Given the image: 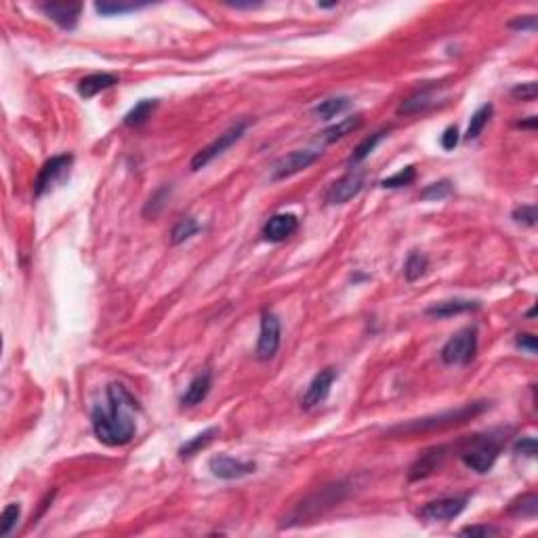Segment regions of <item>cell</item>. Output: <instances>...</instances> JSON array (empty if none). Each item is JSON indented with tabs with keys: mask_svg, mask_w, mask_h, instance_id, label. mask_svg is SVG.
Masks as SVG:
<instances>
[{
	"mask_svg": "<svg viewBox=\"0 0 538 538\" xmlns=\"http://www.w3.org/2000/svg\"><path fill=\"white\" fill-rule=\"evenodd\" d=\"M108 404L106 406H95L91 422H93V431L95 437L106 444V446H124L135 437V420L130 417V410L139 408L137 400L126 391L124 385L112 383L108 385Z\"/></svg>",
	"mask_w": 538,
	"mask_h": 538,
	"instance_id": "1",
	"label": "cell"
},
{
	"mask_svg": "<svg viewBox=\"0 0 538 538\" xmlns=\"http://www.w3.org/2000/svg\"><path fill=\"white\" fill-rule=\"evenodd\" d=\"M488 406H490L488 402H473V404H465L456 410H446L439 415L408 420V422L387 429V435L389 437H408V435H419V433H429V431H442V429H448L454 425H465L471 419L479 417Z\"/></svg>",
	"mask_w": 538,
	"mask_h": 538,
	"instance_id": "2",
	"label": "cell"
},
{
	"mask_svg": "<svg viewBox=\"0 0 538 538\" xmlns=\"http://www.w3.org/2000/svg\"><path fill=\"white\" fill-rule=\"evenodd\" d=\"M347 494V483L339 481V483H330L320 488L318 492L305 496L299 505L284 517L282 528H293V526H303V524H311V520L322 517L326 511H330L335 505H339Z\"/></svg>",
	"mask_w": 538,
	"mask_h": 538,
	"instance_id": "3",
	"label": "cell"
},
{
	"mask_svg": "<svg viewBox=\"0 0 538 538\" xmlns=\"http://www.w3.org/2000/svg\"><path fill=\"white\" fill-rule=\"evenodd\" d=\"M478 354V328L465 326L454 332L442 347V362L448 366H465Z\"/></svg>",
	"mask_w": 538,
	"mask_h": 538,
	"instance_id": "4",
	"label": "cell"
},
{
	"mask_svg": "<svg viewBox=\"0 0 538 538\" xmlns=\"http://www.w3.org/2000/svg\"><path fill=\"white\" fill-rule=\"evenodd\" d=\"M498 454H500V439L486 435V437L469 439V446L461 452V459L471 471L488 473L494 467Z\"/></svg>",
	"mask_w": 538,
	"mask_h": 538,
	"instance_id": "5",
	"label": "cell"
},
{
	"mask_svg": "<svg viewBox=\"0 0 538 538\" xmlns=\"http://www.w3.org/2000/svg\"><path fill=\"white\" fill-rule=\"evenodd\" d=\"M246 133V122H238L236 126H232L230 130H225L223 135H219L213 143H208L206 147H202L189 162L191 171H200L204 167H208L217 156H221L225 150H230L236 141L242 139V135Z\"/></svg>",
	"mask_w": 538,
	"mask_h": 538,
	"instance_id": "6",
	"label": "cell"
},
{
	"mask_svg": "<svg viewBox=\"0 0 538 538\" xmlns=\"http://www.w3.org/2000/svg\"><path fill=\"white\" fill-rule=\"evenodd\" d=\"M72 160H74V158H72L69 154H60V156L49 158V160L43 164V169L38 171V177L34 181V196L40 198V196H45L47 191H51L55 185H60L61 181L69 175Z\"/></svg>",
	"mask_w": 538,
	"mask_h": 538,
	"instance_id": "7",
	"label": "cell"
},
{
	"mask_svg": "<svg viewBox=\"0 0 538 538\" xmlns=\"http://www.w3.org/2000/svg\"><path fill=\"white\" fill-rule=\"evenodd\" d=\"M280 341H282L280 320H278L276 313L265 309L261 313V332H259V341H257V358L261 362L274 358L280 349Z\"/></svg>",
	"mask_w": 538,
	"mask_h": 538,
	"instance_id": "8",
	"label": "cell"
},
{
	"mask_svg": "<svg viewBox=\"0 0 538 538\" xmlns=\"http://www.w3.org/2000/svg\"><path fill=\"white\" fill-rule=\"evenodd\" d=\"M467 507V496H450V498H439L431 500L420 509L419 517L429 524H444L450 520H456Z\"/></svg>",
	"mask_w": 538,
	"mask_h": 538,
	"instance_id": "9",
	"label": "cell"
},
{
	"mask_svg": "<svg viewBox=\"0 0 538 538\" xmlns=\"http://www.w3.org/2000/svg\"><path fill=\"white\" fill-rule=\"evenodd\" d=\"M320 158V152L313 150H295L286 156H282L274 167H271V181H282L297 175L301 171L309 169L315 160Z\"/></svg>",
	"mask_w": 538,
	"mask_h": 538,
	"instance_id": "10",
	"label": "cell"
},
{
	"mask_svg": "<svg viewBox=\"0 0 538 538\" xmlns=\"http://www.w3.org/2000/svg\"><path fill=\"white\" fill-rule=\"evenodd\" d=\"M208 469L215 478L232 481V479L246 478V476L254 473L257 465L250 461H240L234 456H228V454H217L208 461Z\"/></svg>",
	"mask_w": 538,
	"mask_h": 538,
	"instance_id": "11",
	"label": "cell"
},
{
	"mask_svg": "<svg viewBox=\"0 0 538 538\" xmlns=\"http://www.w3.org/2000/svg\"><path fill=\"white\" fill-rule=\"evenodd\" d=\"M335 381H337V370H335V368H324V370H320V372L313 376V381L309 383V387H307V391H305V396H303V400H301L303 410H311V408L320 406V404L328 398L330 387H332Z\"/></svg>",
	"mask_w": 538,
	"mask_h": 538,
	"instance_id": "12",
	"label": "cell"
},
{
	"mask_svg": "<svg viewBox=\"0 0 538 538\" xmlns=\"http://www.w3.org/2000/svg\"><path fill=\"white\" fill-rule=\"evenodd\" d=\"M364 187V173L362 171H352L345 177H341L339 181H335L330 185V189L326 191V204H345L352 198H356Z\"/></svg>",
	"mask_w": 538,
	"mask_h": 538,
	"instance_id": "13",
	"label": "cell"
},
{
	"mask_svg": "<svg viewBox=\"0 0 538 538\" xmlns=\"http://www.w3.org/2000/svg\"><path fill=\"white\" fill-rule=\"evenodd\" d=\"M299 230V219L297 215L293 213H280V215H274L265 221L263 230H261V236L267 240V242H284L286 238H291L295 232Z\"/></svg>",
	"mask_w": 538,
	"mask_h": 538,
	"instance_id": "14",
	"label": "cell"
},
{
	"mask_svg": "<svg viewBox=\"0 0 538 538\" xmlns=\"http://www.w3.org/2000/svg\"><path fill=\"white\" fill-rule=\"evenodd\" d=\"M40 9L51 21H55L63 30H74L82 13V4H67V2H47V4H40Z\"/></svg>",
	"mask_w": 538,
	"mask_h": 538,
	"instance_id": "15",
	"label": "cell"
},
{
	"mask_svg": "<svg viewBox=\"0 0 538 538\" xmlns=\"http://www.w3.org/2000/svg\"><path fill=\"white\" fill-rule=\"evenodd\" d=\"M211 387H213V374H211L208 370L196 374V376L189 381L185 393L181 396V406H183V408H194V406L202 404V402L206 400Z\"/></svg>",
	"mask_w": 538,
	"mask_h": 538,
	"instance_id": "16",
	"label": "cell"
},
{
	"mask_svg": "<svg viewBox=\"0 0 538 538\" xmlns=\"http://www.w3.org/2000/svg\"><path fill=\"white\" fill-rule=\"evenodd\" d=\"M446 452H448V448L439 446V448H431L425 454H420L419 461L410 467V476L408 478L413 479V481H417V479H425L429 478L431 473H435L442 467V463L446 459Z\"/></svg>",
	"mask_w": 538,
	"mask_h": 538,
	"instance_id": "17",
	"label": "cell"
},
{
	"mask_svg": "<svg viewBox=\"0 0 538 538\" xmlns=\"http://www.w3.org/2000/svg\"><path fill=\"white\" fill-rule=\"evenodd\" d=\"M476 309H479V301L448 299V301H439V303H433L431 307H427V311H425V313H427L429 318L444 320V318L461 315V313L476 311Z\"/></svg>",
	"mask_w": 538,
	"mask_h": 538,
	"instance_id": "18",
	"label": "cell"
},
{
	"mask_svg": "<svg viewBox=\"0 0 538 538\" xmlns=\"http://www.w3.org/2000/svg\"><path fill=\"white\" fill-rule=\"evenodd\" d=\"M114 84H118V78L114 74H91V76H84L80 82H78V95L84 97V99H91L108 89H112Z\"/></svg>",
	"mask_w": 538,
	"mask_h": 538,
	"instance_id": "19",
	"label": "cell"
},
{
	"mask_svg": "<svg viewBox=\"0 0 538 538\" xmlns=\"http://www.w3.org/2000/svg\"><path fill=\"white\" fill-rule=\"evenodd\" d=\"M217 435H219V427H208V429H204L202 433H198V435L189 437L185 444H181L179 456L181 459H191V456H196V454L202 452L206 446H211V444L215 442Z\"/></svg>",
	"mask_w": 538,
	"mask_h": 538,
	"instance_id": "20",
	"label": "cell"
},
{
	"mask_svg": "<svg viewBox=\"0 0 538 538\" xmlns=\"http://www.w3.org/2000/svg\"><path fill=\"white\" fill-rule=\"evenodd\" d=\"M362 122H364V120H362L359 114L341 120V122L332 124L330 128H326V130L322 133V139H324L326 143H335V141H339V139H343V137L352 135L354 130H358L359 126H362Z\"/></svg>",
	"mask_w": 538,
	"mask_h": 538,
	"instance_id": "21",
	"label": "cell"
},
{
	"mask_svg": "<svg viewBox=\"0 0 538 538\" xmlns=\"http://www.w3.org/2000/svg\"><path fill=\"white\" fill-rule=\"evenodd\" d=\"M349 108V99L347 97H330L320 101L318 106H313L311 114L318 120H332L335 116H339L341 112H345Z\"/></svg>",
	"mask_w": 538,
	"mask_h": 538,
	"instance_id": "22",
	"label": "cell"
},
{
	"mask_svg": "<svg viewBox=\"0 0 538 538\" xmlns=\"http://www.w3.org/2000/svg\"><path fill=\"white\" fill-rule=\"evenodd\" d=\"M433 103V89H422L419 93L410 95L408 99H404L398 108L400 116H408V114H417L420 110L429 108Z\"/></svg>",
	"mask_w": 538,
	"mask_h": 538,
	"instance_id": "23",
	"label": "cell"
},
{
	"mask_svg": "<svg viewBox=\"0 0 538 538\" xmlns=\"http://www.w3.org/2000/svg\"><path fill=\"white\" fill-rule=\"evenodd\" d=\"M389 130H391V128H381V130L372 133L370 137H366L358 147L354 150V154L349 156V164H359L362 160H366V158L374 152V147L389 135Z\"/></svg>",
	"mask_w": 538,
	"mask_h": 538,
	"instance_id": "24",
	"label": "cell"
},
{
	"mask_svg": "<svg viewBox=\"0 0 538 538\" xmlns=\"http://www.w3.org/2000/svg\"><path fill=\"white\" fill-rule=\"evenodd\" d=\"M427 269H429V259L422 252L413 250L408 254L406 263H404V278L408 282H417V280H420L427 274Z\"/></svg>",
	"mask_w": 538,
	"mask_h": 538,
	"instance_id": "25",
	"label": "cell"
},
{
	"mask_svg": "<svg viewBox=\"0 0 538 538\" xmlns=\"http://www.w3.org/2000/svg\"><path fill=\"white\" fill-rule=\"evenodd\" d=\"M158 101L156 99H141L126 116H124V124L126 126H141L143 122H147V118L152 116V112L156 110Z\"/></svg>",
	"mask_w": 538,
	"mask_h": 538,
	"instance_id": "26",
	"label": "cell"
},
{
	"mask_svg": "<svg viewBox=\"0 0 538 538\" xmlns=\"http://www.w3.org/2000/svg\"><path fill=\"white\" fill-rule=\"evenodd\" d=\"M198 232H200V225L194 217H181L179 221L175 223V228L171 230V242L181 244V242L189 240L191 236H196Z\"/></svg>",
	"mask_w": 538,
	"mask_h": 538,
	"instance_id": "27",
	"label": "cell"
},
{
	"mask_svg": "<svg viewBox=\"0 0 538 538\" xmlns=\"http://www.w3.org/2000/svg\"><path fill=\"white\" fill-rule=\"evenodd\" d=\"M492 106L490 103H486V106H481L478 112L471 116L469 120V126H467V133H465V139H478L479 135H481V130L486 128V124H488V120L492 116Z\"/></svg>",
	"mask_w": 538,
	"mask_h": 538,
	"instance_id": "28",
	"label": "cell"
},
{
	"mask_svg": "<svg viewBox=\"0 0 538 538\" xmlns=\"http://www.w3.org/2000/svg\"><path fill=\"white\" fill-rule=\"evenodd\" d=\"M452 194V183L448 179L435 181L431 185H427L422 191H420V200H427V202H439L444 198H448Z\"/></svg>",
	"mask_w": 538,
	"mask_h": 538,
	"instance_id": "29",
	"label": "cell"
},
{
	"mask_svg": "<svg viewBox=\"0 0 538 538\" xmlns=\"http://www.w3.org/2000/svg\"><path fill=\"white\" fill-rule=\"evenodd\" d=\"M19 517H21V507L17 503L6 505L4 511H2V515H0V537H9L11 530L17 526Z\"/></svg>",
	"mask_w": 538,
	"mask_h": 538,
	"instance_id": "30",
	"label": "cell"
},
{
	"mask_svg": "<svg viewBox=\"0 0 538 538\" xmlns=\"http://www.w3.org/2000/svg\"><path fill=\"white\" fill-rule=\"evenodd\" d=\"M415 179H417V169L415 167H406V169L398 171L396 175L381 181V187H385V189H398V187L410 185Z\"/></svg>",
	"mask_w": 538,
	"mask_h": 538,
	"instance_id": "31",
	"label": "cell"
},
{
	"mask_svg": "<svg viewBox=\"0 0 538 538\" xmlns=\"http://www.w3.org/2000/svg\"><path fill=\"white\" fill-rule=\"evenodd\" d=\"M538 511V498L537 494H526L520 503H515L511 507V513H517L522 517H534Z\"/></svg>",
	"mask_w": 538,
	"mask_h": 538,
	"instance_id": "32",
	"label": "cell"
},
{
	"mask_svg": "<svg viewBox=\"0 0 538 538\" xmlns=\"http://www.w3.org/2000/svg\"><path fill=\"white\" fill-rule=\"evenodd\" d=\"M143 4H122V2H97L95 9L101 15H122V13H133L141 9Z\"/></svg>",
	"mask_w": 538,
	"mask_h": 538,
	"instance_id": "33",
	"label": "cell"
},
{
	"mask_svg": "<svg viewBox=\"0 0 538 538\" xmlns=\"http://www.w3.org/2000/svg\"><path fill=\"white\" fill-rule=\"evenodd\" d=\"M513 219L517 221V223H524V225H537V219H538V213H537V206H520V208H515L513 211Z\"/></svg>",
	"mask_w": 538,
	"mask_h": 538,
	"instance_id": "34",
	"label": "cell"
},
{
	"mask_svg": "<svg viewBox=\"0 0 538 538\" xmlns=\"http://www.w3.org/2000/svg\"><path fill=\"white\" fill-rule=\"evenodd\" d=\"M513 452L522 454V456H528V459H534L537 456V439L534 437H522V439H517L515 446H513Z\"/></svg>",
	"mask_w": 538,
	"mask_h": 538,
	"instance_id": "35",
	"label": "cell"
},
{
	"mask_svg": "<svg viewBox=\"0 0 538 538\" xmlns=\"http://www.w3.org/2000/svg\"><path fill=\"white\" fill-rule=\"evenodd\" d=\"M537 82L517 84V86H513V91H511V95L517 97V99H522V101H534V99H537Z\"/></svg>",
	"mask_w": 538,
	"mask_h": 538,
	"instance_id": "36",
	"label": "cell"
},
{
	"mask_svg": "<svg viewBox=\"0 0 538 538\" xmlns=\"http://www.w3.org/2000/svg\"><path fill=\"white\" fill-rule=\"evenodd\" d=\"M509 28L513 30H522V32H534L537 30V15H524V17H515L513 21H509Z\"/></svg>",
	"mask_w": 538,
	"mask_h": 538,
	"instance_id": "37",
	"label": "cell"
},
{
	"mask_svg": "<svg viewBox=\"0 0 538 538\" xmlns=\"http://www.w3.org/2000/svg\"><path fill=\"white\" fill-rule=\"evenodd\" d=\"M459 141H461V133H459V128L456 126H448L444 133H442V147L444 150H454L456 145H459Z\"/></svg>",
	"mask_w": 538,
	"mask_h": 538,
	"instance_id": "38",
	"label": "cell"
},
{
	"mask_svg": "<svg viewBox=\"0 0 538 538\" xmlns=\"http://www.w3.org/2000/svg\"><path fill=\"white\" fill-rule=\"evenodd\" d=\"M498 530L492 526H467L461 530V537H496Z\"/></svg>",
	"mask_w": 538,
	"mask_h": 538,
	"instance_id": "39",
	"label": "cell"
},
{
	"mask_svg": "<svg viewBox=\"0 0 538 538\" xmlns=\"http://www.w3.org/2000/svg\"><path fill=\"white\" fill-rule=\"evenodd\" d=\"M515 345H517L520 349H526L528 354H537V337H534V335H530V332H522V335H517Z\"/></svg>",
	"mask_w": 538,
	"mask_h": 538,
	"instance_id": "40",
	"label": "cell"
},
{
	"mask_svg": "<svg viewBox=\"0 0 538 538\" xmlns=\"http://www.w3.org/2000/svg\"><path fill=\"white\" fill-rule=\"evenodd\" d=\"M517 126H522V128H534V126H537V118H534V116H530L528 122H520Z\"/></svg>",
	"mask_w": 538,
	"mask_h": 538,
	"instance_id": "41",
	"label": "cell"
}]
</instances>
